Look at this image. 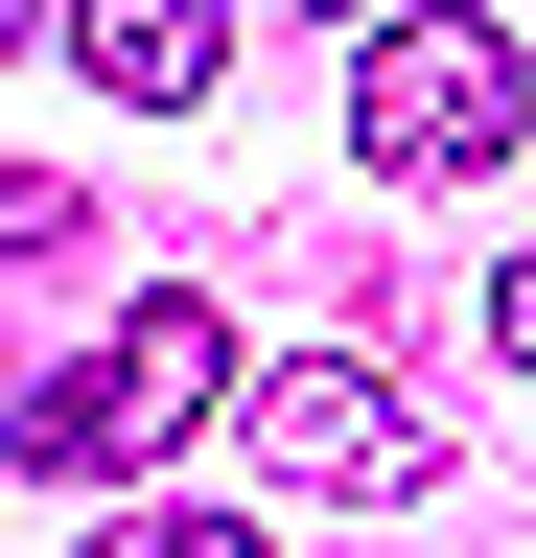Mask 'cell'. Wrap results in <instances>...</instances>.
Segmentation results:
<instances>
[{
	"label": "cell",
	"mask_w": 536,
	"mask_h": 558,
	"mask_svg": "<svg viewBox=\"0 0 536 558\" xmlns=\"http://www.w3.org/2000/svg\"><path fill=\"white\" fill-rule=\"evenodd\" d=\"M513 117H536V70H513V24H466V0H396L373 70H350L373 186H490V163H513Z\"/></svg>",
	"instance_id": "7a4b0ae2"
},
{
	"label": "cell",
	"mask_w": 536,
	"mask_h": 558,
	"mask_svg": "<svg viewBox=\"0 0 536 558\" xmlns=\"http://www.w3.org/2000/svg\"><path fill=\"white\" fill-rule=\"evenodd\" d=\"M0 256H94V186L24 163V140H0Z\"/></svg>",
	"instance_id": "5b68a950"
},
{
	"label": "cell",
	"mask_w": 536,
	"mask_h": 558,
	"mask_svg": "<svg viewBox=\"0 0 536 558\" xmlns=\"http://www.w3.org/2000/svg\"><path fill=\"white\" fill-rule=\"evenodd\" d=\"M187 418H234V326L187 303V279H141V303L24 396V465H47V488H71V465H164Z\"/></svg>",
	"instance_id": "6da1fadb"
},
{
	"label": "cell",
	"mask_w": 536,
	"mask_h": 558,
	"mask_svg": "<svg viewBox=\"0 0 536 558\" xmlns=\"http://www.w3.org/2000/svg\"><path fill=\"white\" fill-rule=\"evenodd\" d=\"M94 558H281L257 512H94Z\"/></svg>",
	"instance_id": "8992f818"
},
{
	"label": "cell",
	"mask_w": 536,
	"mask_h": 558,
	"mask_svg": "<svg viewBox=\"0 0 536 558\" xmlns=\"http://www.w3.org/2000/svg\"><path fill=\"white\" fill-rule=\"evenodd\" d=\"M234 465L326 488V512H420V488H443V442L396 418V373H350V349H303V373H234Z\"/></svg>",
	"instance_id": "3957f363"
},
{
	"label": "cell",
	"mask_w": 536,
	"mask_h": 558,
	"mask_svg": "<svg viewBox=\"0 0 536 558\" xmlns=\"http://www.w3.org/2000/svg\"><path fill=\"white\" fill-rule=\"evenodd\" d=\"M490 349H513V373H536V256H490Z\"/></svg>",
	"instance_id": "52a82bcc"
},
{
	"label": "cell",
	"mask_w": 536,
	"mask_h": 558,
	"mask_svg": "<svg viewBox=\"0 0 536 558\" xmlns=\"http://www.w3.org/2000/svg\"><path fill=\"white\" fill-rule=\"evenodd\" d=\"M211 47H234V0H71L94 94H211Z\"/></svg>",
	"instance_id": "277c9868"
},
{
	"label": "cell",
	"mask_w": 536,
	"mask_h": 558,
	"mask_svg": "<svg viewBox=\"0 0 536 558\" xmlns=\"http://www.w3.org/2000/svg\"><path fill=\"white\" fill-rule=\"evenodd\" d=\"M0 24H47V0H0Z\"/></svg>",
	"instance_id": "9c48e42d"
},
{
	"label": "cell",
	"mask_w": 536,
	"mask_h": 558,
	"mask_svg": "<svg viewBox=\"0 0 536 558\" xmlns=\"http://www.w3.org/2000/svg\"><path fill=\"white\" fill-rule=\"evenodd\" d=\"M303 24H396V0H303Z\"/></svg>",
	"instance_id": "ba28073f"
}]
</instances>
